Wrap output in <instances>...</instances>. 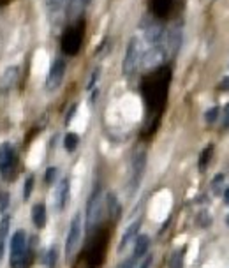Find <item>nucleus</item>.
Instances as JSON below:
<instances>
[{"label":"nucleus","instance_id":"393cba45","mask_svg":"<svg viewBox=\"0 0 229 268\" xmlns=\"http://www.w3.org/2000/svg\"><path fill=\"white\" fill-rule=\"evenodd\" d=\"M32 187H34V177H29L25 182V192H23V198L29 200L30 198V192H32Z\"/></svg>","mask_w":229,"mask_h":268},{"label":"nucleus","instance_id":"a878e982","mask_svg":"<svg viewBox=\"0 0 229 268\" xmlns=\"http://www.w3.org/2000/svg\"><path fill=\"white\" fill-rule=\"evenodd\" d=\"M7 230H9V217H6V219H4L2 223H0V242H4Z\"/></svg>","mask_w":229,"mask_h":268},{"label":"nucleus","instance_id":"0eeeda50","mask_svg":"<svg viewBox=\"0 0 229 268\" xmlns=\"http://www.w3.org/2000/svg\"><path fill=\"white\" fill-rule=\"evenodd\" d=\"M139 64V44H138V39L133 37L129 42V48H127V53H125V58H123V64H122V69H123V75L129 76L133 75L136 71Z\"/></svg>","mask_w":229,"mask_h":268},{"label":"nucleus","instance_id":"dca6fc26","mask_svg":"<svg viewBox=\"0 0 229 268\" xmlns=\"http://www.w3.org/2000/svg\"><path fill=\"white\" fill-rule=\"evenodd\" d=\"M32 223L36 224V228H44L46 226V207L42 203L34 205V208H32Z\"/></svg>","mask_w":229,"mask_h":268},{"label":"nucleus","instance_id":"20e7f679","mask_svg":"<svg viewBox=\"0 0 229 268\" xmlns=\"http://www.w3.org/2000/svg\"><path fill=\"white\" fill-rule=\"evenodd\" d=\"M83 29L85 23L80 21L76 27L65 30L64 37H62V50H64L65 55H76L81 48V41H83Z\"/></svg>","mask_w":229,"mask_h":268},{"label":"nucleus","instance_id":"7ed1b4c3","mask_svg":"<svg viewBox=\"0 0 229 268\" xmlns=\"http://www.w3.org/2000/svg\"><path fill=\"white\" fill-rule=\"evenodd\" d=\"M106 243H108L106 231H97V235L92 238L90 246H88V251H87V261L92 268H97L103 265L104 254H106Z\"/></svg>","mask_w":229,"mask_h":268},{"label":"nucleus","instance_id":"1a4fd4ad","mask_svg":"<svg viewBox=\"0 0 229 268\" xmlns=\"http://www.w3.org/2000/svg\"><path fill=\"white\" fill-rule=\"evenodd\" d=\"M64 76H65V62L62 60V58H57V60L53 62L52 69H49L48 78H46V87H48L49 90H55V88L60 87Z\"/></svg>","mask_w":229,"mask_h":268},{"label":"nucleus","instance_id":"f704fd0d","mask_svg":"<svg viewBox=\"0 0 229 268\" xmlns=\"http://www.w3.org/2000/svg\"><path fill=\"white\" fill-rule=\"evenodd\" d=\"M224 198H226V203L229 205V187L226 189V194H224Z\"/></svg>","mask_w":229,"mask_h":268},{"label":"nucleus","instance_id":"72a5a7b5","mask_svg":"<svg viewBox=\"0 0 229 268\" xmlns=\"http://www.w3.org/2000/svg\"><path fill=\"white\" fill-rule=\"evenodd\" d=\"M4 256V242H0V259H2Z\"/></svg>","mask_w":229,"mask_h":268},{"label":"nucleus","instance_id":"9b49d317","mask_svg":"<svg viewBox=\"0 0 229 268\" xmlns=\"http://www.w3.org/2000/svg\"><path fill=\"white\" fill-rule=\"evenodd\" d=\"M145 164H146V159H145V154H138L134 157V161H133V189L136 191V187H138V184H139V180H141V177H143V172H145Z\"/></svg>","mask_w":229,"mask_h":268},{"label":"nucleus","instance_id":"2f4dec72","mask_svg":"<svg viewBox=\"0 0 229 268\" xmlns=\"http://www.w3.org/2000/svg\"><path fill=\"white\" fill-rule=\"evenodd\" d=\"M118 268H134V259H127V261L122 263Z\"/></svg>","mask_w":229,"mask_h":268},{"label":"nucleus","instance_id":"f8f14e48","mask_svg":"<svg viewBox=\"0 0 229 268\" xmlns=\"http://www.w3.org/2000/svg\"><path fill=\"white\" fill-rule=\"evenodd\" d=\"M18 80V67H7L0 76V92H7Z\"/></svg>","mask_w":229,"mask_h":268},{"label":"nucleus","instance_id":"9d476101","mask_svg":"<svg viewBox=\"0 0 229 268\" xmlns=\"http://www.w3.org/2000/svg\"><path fill=\"white\" fill-rule=\"evenodd\" d=\"M180 42H182L180 30L178 29L169 30L168 36H166V44H164V48H162L164 55H174V53L178 52V48H180Z\"/></svg>","mask_w":229,"mask_h":268},{"label":"nucleus","instance_id":"f03ea898","mask_svg":"<svg viewBox=\"0 0 229 268\" xmlns=\"http://www.w3.org/2000/svg\"><path fill=\"white\" fill-rule=\"evenodd\" d=\"M30 261H32V251L27 246L25 231H16L11 240V266L29 268Z\"/></svg>","mask_w":229,"mask_h":268},{"label":"nucleus","instance_id":"412c9836","mask_svg":"<svg viewBox=\"0 0 229 268\" xmlns=\"http://www.w3.org/2000/svg\"><path fill=\"white\" fill-rule=\"evenodd\" d=\"M184 254H185V249L174 252L171 259H169V268H184Z\"/></svg>","mask_w":229,"mask_h":268},{"label":"nucleus","instance_id":"4468645a","mask_svg":"<svg viewBox=\"0 0 229 268\" xmlns=\"http://www.w3.org/2000/svg\"><path fill=\"white\" fill-rule=\"evenodd\" d=\"M164 52H162V48H152L148 53L145 55V67L152 69V67H157L159 64H161L162 60H164Z\"/></svg>","mask_w":229,"mask_h":268},{"label":"nucleus","instance_id":"473e14b6","mask_svg":"<svg viewBox=\"0 0 229 268\" xmlns=\"http://www.w3.org/2000/svg\"><path fill=\"white\" fill-rule=\"evenodd\" d=\"M150 265H152V258H150V256H148V258L145 259V263H143V265H141V268H150Z\"/></svg>","mask_w":229,"mask_h":268},{"label":"nucleus","instance_id":"423d86ee","mask_svg":"<svg viewBox=\"0 0 229 268\" xmlns=\"http://www.w3.org/2000/svg\"><path fill=\"white\" fill-rule=\"evenodd\" d=\"M80 240H81V215H76L71 223L67 242H65V256H67V259H71L74 256L78 246H80Z\"/></svg>","mask_w":229,"mask_h":268},{"label":"nucleus","instance_id":"6ab92c4d","mask_svg":"<svg viewBox=\"0 0 229 268\" xmlns=\"http://www.w3.org/2000/svg\"><path fill=\"white\" fill-rule=\"evenodd\" d=\"M146 34V41H150L152 44H157L162 39V29L159 25H150L148 29L145 30Z\"/></svg>","mask_w":229,"mask_h":268},{"label":"nucleus","instance_id":"5701e85b","mask_svg":"<svg viewBox=\"0 0 229 268\" xmlns=\"http://www.w3.org/2000/svg\"><path fill=\"white\" fill-rule=\"evenodd\" d=\"M108 207H110V213L113 217H118L120 213V205L116 203V198L115 194H108Z\"/></svg>","mask_w":229,"mask_h":268},{"label":"nucleus","instance_id":"e433bc0d","mask_svg":"<svg viewBox=\"0 0 229 268\" xmlns=\"http://www.w3.org/2000/svg\"><path fill=\"white\" fill-rule=\"evenodd\" d=\"M227 226H229V215H227Z\"/></svg>","mask_w":229,"mask_h":268},{"label":"nucleus","instance_id":"ddd939ff","mask_svg":"<svg viewBox=\"0 0 229 268\" xmlns=\"http://www.w3.org/2000/svg\"><path fill=\"white\" fill-rule=\"evenodd\" d=\"M69 180L67 178H64V180L60 182V185H58L57 189V208L58 210H64L65 205H67L69 201Z\"/></svg>","mask_w":229,"mask_h":268},{"label":"nucleus","instance_id":"a211bd4d","mask_svg":"<svg viewBox=\"0 0 229 268\" xmlns=\"http://www.w3.org/2000/svg\"><path fill=\"white\" fill-rule=\"evenodd\" d=\"M139 226H141V223H139V221H136L134 224H131V226L127 228V231L123 233V236H122V243H120V247H118L120 251H122L125 246H129V243L136 238V235H138Z\"/></svg>","mask_w":229,"mask_h":268},{"label":"nucleus","instance_id":"bb28decb","mask_svg":"<svg viewBox=\"0 0 229 268\" xmlns=\"http://www.w3.org/2000/svg\"><path fill=\"white\" fill-rule=\"evenodd\" d=\"M217 116H219V108H212V110L207 111V116H205V118H207L208 124H213L217 120Z\"/></svg>","mask_w":229,"mask_h":268},{"label":"nucleus","instance_id":"b1692460","mask_svg":"<svg viewBox=\"0 0 229 268\" xmlns=\"http://www.w3.org/2000/svg\"><path fill=\"white\" fill-rule=\"evenodd\" d=\"M55 263H57V247H52L46 254V265L49 268H55Z\"/></svg>","mask_w":229,"mask_h":268},{"label":"nucleus","instance_id":"f3484780","mask_svg":"<svg viewBox=\"0 0 229 268\" xmlns=\"http://www.w3.org/2000/svg\"><path fill=\"white\" fill-rule=\"evenodd\" d=\"M150 247V238L146 235H139L134 242V258H141V256L146 254Z\"/></svg>","mask_w":229,"mask_h":268},{"label":"nucleus","instance_id":"c9c22d12","mask_svg":"<svg viewBox=\"0 0 229 268\" xmlns=\"http://www.w3.org/2000/svg\"><path fill=\"white\" fill-rule=\"evenodd\" d=\"M81 2H83V6H87V4L90 2V0H81Z\"/></svg>","mask_w":229,"mask_h":268},{"label":"nucleus","instance_id":"4be33fe9","mask_svg":"<svg viewBox=\"0 0 229 268\" xmlns=\"http://www.w3.org/2000/svg\"><path fill=\"white\" fill-rule=\"evenodd\" d=\"M212 152H213V147H207V149L203 150V154H201V159H199V169L201 172H205L208 166V162H210V157H212Z\"/></svg>","mask_w":229,"mask_h":268},{"label":"nucleus","instance_id":"c756f323","mask_svg":"<svg viewBox=\"0 0 229 268\" xmlns=\"http://www.w3.org/2000/svg\"><path fill=\"white\" fill-rule=\"evenodd\" d=\"M222 127H226V129H229V103H227V106L224 108V115H222Z\"/></svg>","mask_w":229,"mask_h":268},{"label":"nucleus","instance_id":"cd10ccee","mask_svg":"<svg viewBox=\"0 0 229 268\" xmlns=\"http://www.w3.org/2000/svg\"><path fill=\"white\" fill-rule=\"evenodd\" d=\"M57 177V168H48L46 169V184H53Z\"/></svg>","mask_w":229,"mask_h":268},{"label":"nucleus","instance_id":"2eb2a0df","mask_svg":"<svg viewBox=\"0 0 229 268\" xmlns=\"http://www.w3.org/2000/svg\"><path fill=\"white\" fill-rule=\"evenodd\" d=\"M173 2L174 0H152V11L155 16L159 18H164L169 14V11H171L173 7Z\"/></svg>","mask_w":229,"mask_h":268},{"label":"nucleus","instance_id":"39448f33","mask_svg":"<svg viewBox=\"0 0 229 268\" xmlns=\"http://www.w3.org/2000/svg\"><path fill=\"white\" fill-rule=\"evenodd\" d=\"M100 213H103V192H100V187H97L94 194L90 196L88 205H87V228H88V231H92L97 224H99Z\"/></svg>","mask_w":229,"mask_h":268},{"label":"nucleus","instance_id":"6e6552de","mask_svg":"<svg viewBox=\"0 0 229 268\" xmlns=\"http://www.w3.org/2000/svg\"><path fill=\"white\" fill-rule=\"evenodd\" d=\"M16 164V152L9 143H4L0 145V173L4 178H7V175L14 169Z\"/></svg>","mask_w":229,"mask_h":268},{"label":"nucleus","instance_id":"c85d7f7f","mask_svg":"<svg viewBox=\"0 0 229 268\" xmlns=\"http://www.w3.org/2000/svg\"><path fill=\"white\" fill-rule=\"evenodd\" d=\"M46 2H48V7H49V9L57 11V9H60V7L64 6L65 0H46Z\"/></svg>","mask_w":229,"mask_h":268},{"label":"nucleus","instance_id":"7c9ffc66","mask_svg":"<svg viewBox=\"0 0 229 268\" xmlns=\"http://www.w3.org/2000/svg\"><path fill=\"white\" fill-rule=\"evenodd\" d=\"M222 90H229V78H224L222 81H220V85H219Z\"/></svg>","mask_w":229,"mask_h":268},{"label":"nucleus","instance_id":"aec40b11","mask_svg":"<svg viewBox=\"0 0 229 268\" xmlns=\"http://www.w3.org/2000/svg\"><path fill=\"white\" fill-rule=\"evenodd\" d=\"M78 143H80V138H78V134H74V133H69L64 139V147L67 152H74Z\"/></svg>","mask_w":229,"mask_h":268},{"label":"nucleus","instance_id":"f257e3e1","mask_svg":"<svg viewBox=\"0 0 229 268\" xmlns=\"http://www.w3.org/2000/svg\"><path fill=\"white\" fill-rule=\"evenodd\" d=\"M171 80V71L161 67L143 81V97L152 111H161L168 97V85Z\"/></svg>","mask_w":229,"mask_h":268}]
</instances>
